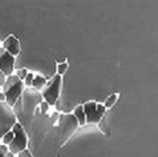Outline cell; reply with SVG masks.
Instances as JSON below:
<instances>
[{"label": "cell", "mask_w": 158, "mask_h": 157, "mask_svg": "<svg viewBox=\"0 0 158 157\" xmlns=\"http://www.w3.org/2000/svg\"><path fill=\"white\" fill-rule=\"evenodd\" d=\"M14 137H15V134H14V132H12V130H10V132H7L6 134H4L3 140H2L3 145H7V146H8L12 141H14Z\"/></svg>", "instance_id": "11"}, {"label": "cell", "mask_w": 158, "mask_h": 157, "mask_svg": "<svg viewBox=\"0 0 158 157\" xmlns=\"http://www.w3.org/2000/svg\"><path fill=\"white\" fill-rule=\"evenodd\" d=\"M0 157H16L12 152H10L7 145H2L0 146Z\"/></svg>", "instance_id": "12"}, {"label": "cell", "mask_w": 158, "mask_h": 157, "mask_svg": "<svg viewBox=\"0 0 158 157\" xmlns=\"http://www.w3.org/2000/svg\"><path fill=\"white\" fill-rule=\"evenodd\" d=\"M16 157H33V156H32V153H31L28 149H25L23 152H20L19 155H16Z\"/></svg>", "instance_id": "17"}, {"label": "cell", "mask_w": 158, "mask_h": 157, "mask_svg": "<svg viewBox=\"0 0 158 157\" xmlns=\"http://www.w3.org/2000/svg\"><path fill=\"white\" fill-rule=\"evenodd\" d=\"M3 48L7 52H10L12 56L16 57V56L20 53V41L16 39V36L10 35V36H7V39L3 41Z\"/></svg>", "instance_id": "7"}, {"label": "cell", "mask_w": 158, "mask_h": 157, "mask_svg": "<svg viewBox=\"0 0 158 157\" xmlns=\"http://www.w3.org/2000/svg\"><path fill=\"white\" fill-rule=\"evenodd\" d=\"M61 84H63V77L60 75H55L52 77V80L48 83L47 88L43 91V99L44 101H47L49 105H55L57 101L60 91H61Z\"/></svg>", "instance_id": "3"}, {"label": "cell", "mask_w": 158, "mask_h": 157, "mask_svg": "<svg viewBox=\"0 0 158 157\" xmlns=\"http://www.w3.org/2000/svg\"><path fill=\"white\" fill-rule=\"evenodd\" d=\"M117 99H118V95H117V93H113V95H110V96H109V97L106 99V101H105L104 107L106 108V109H109V108H112V107L116 104Z\"/></svg>", "instance_id": "10"}, {"label": "cell", "mask_w": 158, "mask_h": 157, "mask_svg": "<svg viewBox=\"0 0 158 157\" xmlns=\"http://www.w3.org/2000/svg\"><path fill=\"white\" fill-rule=\"evenodd\" d=\"M84 111L86 115V124H97L104 119L106 108L104 104H96L93 101L84 104Z\"/></svg>", "instance_id": "4"}, {"label": "cell", "mask_w": 158, "mask_h": 157, "mask_svg": "<svg viewBox=\"0 0 158 157\" xmlns=\"http://www.w3.org/2000/svg\"><path fill=\"white\" fill-rule=\"evenodd\" d=\"M35 76H36V75H33L32 72H31V73H28V76L25 77V80H24V85H27V87H31V85H32V83H33V78H35Z\"/></svg>", "instance_id": "15"}, {"label": "cell", "mask_w": 158, "mask_h": 157, "mask_svg": "<svg viewBox=\"0 0 158 157\" xmlns=\"http://www.w3.org/2000/svg\"><path fill=\"white\" fill-rule=\"evenodd\" d=\"M51 119H52V121H56V120H57V119H60L59 113H57V112H55V113H53V115H52V117H51Z\"/></svg>", "instance_id": "19"}, {"label": "cell", "mask_w": 158, "mask_h": 157, "mask_svg": "<svg viewBox=\"0 0 158 157\" xmlns=\"http://www.w3.org/2000/svg\"><path fill=\"white\" fill-rule=\"evenodd\" d=\"M77 126H78V121L73 115H63V116H60L61 134H65L64 141L71 136L74 130H76Z\"/></svg>", "instance_id": "6"}, {"label": "cell", "mask_w": 158, "mask_h": 157, "mask_svg": "<svg viewBox=\"0 0 158 157\" xmlns=\"http://www.w3.org/2000/svg\"><path fill=\"white\" fill-rule=\"evenodd\" d=\"M12 132H14L15 137H14V141L8 145V149H10V152H12V153L16 156V155H19L20 152L27 149L28 137H27V133H25V130H24L23 126H21L20 123H15L14 124Z\"/></svg>", "instance_id": "2"}, {"label": "cell", "mask_w": 158, "mask_h": 157, "mask_svg": "<svg viewBox=\"0 0 158 157\" xmlns=\"http://www.w3.org/2000/svg\"><path fill=\"white\" fill-rule=\"evenodd\" d=\"M73 116L77 119L78 125H85L86 124V115L84 111V105H77L73 111Z\"/></svg>", "instance_id": "8"}, {"label": "cell", "mask_w": 158, "mask_h": 157, "mask_svg": "<svg viewBox=\"0 0 158 157\" xmlns=\"http://www.w3.org/2000/svg\"><path fill=\"white\" fill-rule=\"evenodd\" d=\"M28 73H29V72H28V69H25V68H21V69H17L15 75H16L17 77H19L21 81H24V80H25V77L28 76Z\"/></svg>", "instance_id": "13"}, {"label": "cell", "mask_w": 158, "mask_h": 157, "mask_svg": "<svg viewBox=\"0 0 158 157\" xmlns=\"http://www.w3.org/2000/svg\"><path fill=\"white\" fill-rule=\"evenodd\" d=\"M6 80H7V76L4 75V73L0 71V87L3 88V85H4V83H6Z\"/></svg>", "instance_id": "18"}, {"label": "cell", "mask_w": 158, "mask_h": 157, "mask_svg": "<svg viewBox=\"0 0 158 157\" xmlns=\"http://www.w3.org/2000/svg\"><path fill=\"white\" fill-rule=\"evenodd\" d=\"M67 71H68V63H60L57 65V75L63 76Z\"/></svg>", "instance_id": "14"}, {"label": "cell", "mask_w": 158, "mask_h": 157, "mask_svg": "<svg viewBox=\"0 0 158 157\" xmlns=\"http://www.w3.org/2000/svg\"><path fill=\"white\" fill-rule=\"evenodd\" d=\"M0 71L7 77L12 76L15 72V56L7 52L3 47H0Z\"/></svg>", "instance_id": "5"}, {"label": "cell", "mask_w": 158, "mask_h": 157, "mask_svg": "<svg viewBox=\"0 0 158 157\" xmlns=\"http://www.w3.org/2000/svg\"><path fill=\"white\" fill-rule=\"evenodd\" d=\"M47 84V80H45V77H43L40 75H36L33 78V83H32V87L35 89H41L44 85Z\"/></svg>", "instance_id": "9"}, {"label": "cell", "mask_w": 158, "mask_h": 157, "mask_svg": "<svg viewBox=\"0 0 158 157\" xmlns=\"http://www.w3.org/2000/svg\"><path fill=\"white\" fill-rule=\"evenodd\" d=\"M3 92V88H2V87H0V93H2Z\"/></svg>", "instance_id": "21"}, {"label": "cell", "mask_w": 158, "mask_h": 157, "mask_svg": "<svg viewBox=\"0 0 158 157\" xmlns=\"http://www.w3.org/2000/svg\"><path fill=\"white\" fill-rule=\"evenodd\" d=\"M24 87H25L24 81H21L16 75H12V76L7 77V80L3 85V92L6 93V97H7L6 103L10 107H14L17 103V100L20 99L21 93H23Z\"/></svg>", "instance_id": "1"}, {"label": "cell", "mask_w": 158, "mask_h": 157, "mask_svg": "<svg viewBox=\"0 0 158 157\" xmlns=\"http://www.w3.org/2000/svg\"><path fill=\"white\" fill-rule=\"evenodd\" d=\"M0 101H4V103L7 101V97H6V93H4V92L0 93Z\"/></svg>", "instance_id": "20"}, {"label": "cell", "mask_w": 158, "mask_h": 157, "mask_svg": "<svg viewBox=\"0 0 158 157\" xmlns=\"http://www.w3.org/2000/svg\"><path fill=\"white\" fill-rule=\"evenodd\" d=\"M40 109H41L43 113H47L48 109H49V104H48L47 101H41V104H40Z\"/></svg>", "instance_id": "16"}]
</instances>
